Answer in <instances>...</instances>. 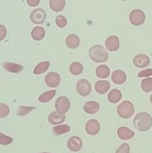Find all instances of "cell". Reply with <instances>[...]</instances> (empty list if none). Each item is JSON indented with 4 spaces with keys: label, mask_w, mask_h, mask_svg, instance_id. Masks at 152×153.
Returning a JSON list of instances; mask_svg holds the SVG:
<instances>
[{
    "label": "cell",
    "mask_w": 152,
    "mask_h": 153,
    "mask_svg": "<svg viewBox=\"0 0 152 153\" xmlns=\"http://www.w3.org/2000/svg\"><path fill=\"white\" fill-rule=\"evenodd\" d=\"M135 128L140 132L148 131L152 127V117L151 114L145 112L139 113L136 115L133 120Z\"/></svg>",
    "instance_id": "obj_1"
},
{
    "label": "cell",
    "mask_w": 152,
    "mask_h": 153,
    "mask_svg": "<svg viewBox=\"0 0 152 153\" xmlns=\"http://www.w3.org/2000/svg\"><path fill=\"white\" fill-rule=\"evenodd\" d=\"M88 55L90 59L96 63H103L108 61V53L104 47L100 45L92 46L88 51Z\"/></svg>",
    "instance_id": "obj_2"
},
{
    "label": "cell",
    "mask_w": 152,
    "mask_h": 153,
    "mask_svg": "<svg viewBox=\"0 0 152 153\" xmlns=\"http://www.w3.org/2000/svg\"><path fill=\"white\" fill-rule=\"evenodd\" d=\"M117 112L119 117H121L122 118H129L134 114V105L130 101L125 100L117 106Z\"/></svg>",
    "instance_id": "obj_3"
},
{
    "label": "cell",
    "mask_w": 152,
    "mask_h": 153,
    "mask_svg": "<svg viewBox=\"0 0 152 153\" xmlns=\"http://www.w3.org/2000/svg\"><path fill=\"white\" fill-rule=\"evenodd\" d=\"M129 20L134 26L142 25L145 21V15L141 9H134L129 14Z\"/></svg>",
    "instance_id": "obj_4"
},
{
    "label": "cell",
    "mask_w": 152,
    "mask_h": 153,
    "mask_svg": "<svg viewBox=\"0 0 152 153\" xmlns=\"http://www.w3.org/2000/svg\"><path fill=\"white\" fill-rule=\"evenodd\" d=\"M55 107H56V112H58L59 114H65L70 108V102L67 97L60 96L56 101Z\"/></svg>",
    "instance_id": "obj_5"
},
{
    "label": "cell",
    "mask_w": 152,
    "mask_h": 153,
    "mask_svg": "<svg viewBox=\"0 0 152 153\" xmlns=\"http://www.w3.org/2000/svg\"><path fill=\"white\" fill-rule=\"evenodd\" d=\"M76 90L80 96L86 97L90 94L92 90V86L87 79H82L79 80L76 85Z\"/></svg>",
    "instance_id": "obj_6"
},
{
    "label": "cell",
    "mask_w": 152,
    "mask_h": 153,
    "mask_svg": "<svg viewBox=\"0 0 152 153\" xmlns=\"http://www.w3.org/2000/svg\"><path fill=\"white\" fill-rule=\"evenodd\" d=\"M46 18V13L42 8H36L30 14V20L34 24H42Z\"/></svg>",
    "instance_id": "obj_7"
},
{
    "label": "cell",
    "mask_w": 152,
    "mask_h": 153,
    "mask_svg": "<svg viewBox=\"0 0 152 153\" xmlns=\"http://www.w3.org/2000/svg\"><path fill=\"white\" fill-rule=\"evenodd\" d=\"M60 75L56 72H50L45 77V82L47 85L51 88H56L60 84Z\"/></svg>",
    "instance_id": "obj_8"
},
{
    "label": "cell",
    "mask_w": 152,
    "mask_h": 153,
    "mask_svg": "<svg viewBox=\"0 0 152 153\" xmlns=\"http://www.w3.org/2000/svg\"><path fill=\"white\" fill-rule=\"evenodd\" d=\"M85 130L89 135H97L100 131V123L96 119H90L85 125Z\"/></svg>",
    "instance_id": "obj_9"
},
{
    "label": "cell",
    "mask_w": 152,
    "mask_h": 153,
    "mask_svg": "<svg viewBox=\"0 0 152 153\" xmlns=\"http://www.w3.org/2000/svg\"><path fill=\"white\" fill-rule=\"evenodd\" d=\"M67 146L71 152H79L82 149L83 146V143L80 137H79L77 136L71 137L67 142Z\"/></svg>",
    "instance_id": "obj_10"
},
{
    "label": "cell",
    "mask_w": 152,
    "mask_h": 153,
    "mask_svg": "<svg viewBox=\"0 0 152 153\" xmlns=\"http://www.w3.org/2000/svg\"><path fill=\"white\" fill-rule=\"evenodd\" d=\"M150 58L148 56L144 54L136 55L133 59V64L138 68H145L150 65Z\"/></svg>",
    "instance_id": "obj_11"
},
{
    "label": "cell",
    "mask_w": 152,
    "mask_h": 153,
    "mask_svg": "<svg viewBox=\"0 0 152 153\" xmlns=\"http://www.w3.org/2000/svg\"><path fill=\"white\" fill-rule=\"evenodd\" d=\"M106 48L109 51H116L118 50L120 44H119V39L117 36H110L108 37L105 42Z\"/></svg>",
    "instance_id": "obj_12"
},
{
    "label": "cell",
    "mask_w": 152,
    "mask_h": 153,
    "mask_svg": "<svg viewBox=\"0 0 152 153\" xmlns=\"http://www.w3.org/2000/svg\"><path fill=\"white\" fill-rule=\"evenodd\" d=\"M65 121V114H59L56 111L50 113L48 116V122L52 125H59L60 123H63Z\"/></svg>",
    "instance_id": "obj_13"
},
{
    "label": "cell",
    "mask_w": 152,
    "mask_h": 153,
    "mask_svg": "<svg viewBox=\"0 0 152 153\" xmlns=\"http://www.w3.org/2000/svg\"><path fill=\"white\" fill-rule=\"evenodd\" d=\"M117 136L122 140H128L132 138L135 136V132L127 127H120L117 129Z\"/></svg>",
    "instance_id": "obj_14"
},
{
    "label": "cell",
    "mask_w": 152,
    "mask_h": 153,
    "mask_svg": "<svg viewBox=\"0 0 152 153\" xmlns=\"http://www.w3.org/2000/svg\"><path fill=\"white\" fill-rule=\"evenodd\" d=\"M65 43L70 49H76L80 44V38L76 34H70L66 37Z\"/></svg>",
    "instance_id": "obj_15"
},
{
    "label": "cell",
    "mask_w": 152,
    "mask_h": 153,
    "mask_svg": "<svg viewBox=\"0 0 152 153\" xmlns=\"http://www.w3.org/2000/svg\"><path fill=\"white\" fill-rule=\"evenodd\" d=\"M127 79V75L123 71L117 70L112 74V80L116 85H122Z\"/></svg>",
    "instance_id": "obj_16"
},
{
    "label": "cell",
    "mask_w": 152,
    "mask_h": 153,
    "mask_svg": "<svg viewBox=\"0 0 152 153\" xmlns=\"http://www.w3.org/2000/svg\"><path fill=\"white\" fill-rule=\"evenodd\" d=\"M94 87H95L96 92L100 94H104L109 90L110 84L107 80H98L96 82Z\"/></svg>",
    "instance_id": "obj_17"
},
{
    "label": "cell",
    "mask_w": 152,
    "mask_h": 153,
    "mask_svg": "<svg viewBox=\"0 0 152 153\" xmlns=\"http://www.w3.org/2000/svg\"><path fill=\"white\" fill-rule=\"evenodd\" d=\"M99 103L96 101H88L84 105V110L88 114H95L99 110Z\"/></svg>",
    "instance_id": "obj_18"
},
{
    "label": "cell",
    "mask_w": 152,
    "mask_h": 153,
    "mask_svg": "<svg viewBox=\"0 0 152 153\" xmlns=\"http://www.w3.org/2000/svg\"><path fill=\"white\" fill-rule=\"evenodd\" d=\"M45 35H46V31L41 26L35 27L34 28L32 29V33H31L32 39L35 40V41H41V40H42Z\"/></svg>",
    "instance_id": "obj_19"
},
{
    "label": "cell",
    "mask_w": 152,
    "mask_h": 153,
    "mask_svg": "<svg viewBox=\"0 0 152 153\" xmlns=\"http://www.w3.org/2000/svg\"><path fill=\"white\" fill-rule=\"evenodd\" d=\"M95 73L97 77L100 79H106L110 75V69L105 65H100L96 68Z\"/></svg>",
    "instance_id": "obj_20"
},
{
    "label": "cell",
    "mask_w": 152,
    "mask_h": 153,
    "mask_svg": "<svg viewBox=\"0 0 152 153\" xmlns=\"http://www.w3.org/2000/svg\"><path fill=\"white\" fill-rule=\"evenodd\" d=\"M3 67L9 72L13 73H19L22 71H23V66L22 65L16 64L13 62H4L3 64Z\"/></svg>",
    "instance_id": "obj_21"
},
{
    "label": "cell",
    "mask_w": 152,
    "mask_h": 153,
    "mask_svg": "<svg viewBox=\"0 0 152 153\" xmlns=\"http://www.w3.org/2000/svg\"><path fill=\"white\" fill-rule=\"evenodd\" d=\"M122 92L120 90H118L117 89H113L108 94V100L109 101L110 103H117L122 100Z\"/></svg>",
    "instance_id": "obj_22"
},
{
    "label": "cell",
    "mask_w": 152,
    "mask_h": 153,
    "mask_svg": "<svg viewBox=\"0 0 152 153\" xmlns=\"http://www.w3.org/2000/svg\"><path fill=\"white\" fill-rule=\"evenodd\" d=\"M65 0H50V7L54 12H60L65 7Z\"/></svg>",
    "instance_id": "obj_23"
},
{
    "label": "cell",
    "mask_w": 152,
    "mask_h": 153,
    "mask_svg": "<svg viewBox=\"0 0 152 153\" xmlns=\"http://www.w3.org/2000/svg\"><path fill=\"white\" fill-rule=\"evenodd\" d=\"M84 71V67L83 65L80 62L78 61H74L73 63H71L70 65V72L72 75H79L81 74Z\"/></svg>",
    "instance_id": "obj_24"
},
{
    "label": "cell",
    "mask_w": 152,
    "mask_h": 153,
    "mask_svg": "<svg viewBox=\"0 0 152 153\" xmlns=\"http://www.w3.org/2000/svg\"><path fill=\"white\" fill-rule=\"evenodd\" d=\"M56 94V90H50V91H46V92L43 93L42 94H41L38 98V100L41 103H47L50 100L53 99L55 95Z\"/></svg>",
    "instance_id": "obj_25"
},
{
    "label": "cell",
    "mask_w": 152,
    "mask_h": 153,
    "mask_svg": "<svg viewBox=\"0 0 152 153\" xmlns=\"http://www.w3.org/2000/svg\"><path fill=\"white\" fill-rule=\"evenodd\" d=\"M50 67V62L49 61H42V62H40L39 64L37 65L34 69V71L33 73L35 75H40V74H42L48 70V68Z\"/></svg>",
    "instance_id": "obj_26"
},
{
    "label": "cell",
    "mask_w": 152,
    "mask_h": 153,
    "mask_svg": "<svg viewBox=\"0 0 152 153\" xmlns=\"http://www.w3.org/2000/svg\"><path fill=\"white\" fill-rule=\"evenodd\" d=\"M53 133L55 135H61V134H64L66 132H70V127L67 124H63V125H58L53 128Z\"/></svg>",
    "instance_id": "obj_27"
},
{
    "label": "cell",
    "mask_w": 152,
    "mask_h": 153,
    "mask_svg": "<svg viewBox=\"0 0 152 153\" xmlns=\"http://www.w3.org/2000/svg\"><path fill=\"white\" fill-rule=\"evenodd\" d=\"M141 86H142V89L144 92H151L152 90V78H145L142 79Z\"/></svg>",
    "instance_id": "obj_28"
},
{
    "label": "cell",
    "mask_w": 152,
    "mask_h": 153,
    "mask_svg": "<svg viewBox=\"0 0 152 153\" xmlns=\"http://www.w3.org/2000/svg\"><path fill=\"white\" fill-rule=\"evenodd\" d=\"M33 109H35V107H26V106H19L17 111V114L19 116H25L29 113H31Z\"/></svg>",
    "instance_id": "obj_29"
},
{
    "label": "cell",
    "mask_w": 152,
    "mask_h": 153,
    "mask_svg": "<svg viewBox=\"0 0 152 153\" xmlns=\"http://www.w3.org/2000/svg\"><path fill=\"white\" fill-rule=\"evenodd\" d=\"M13 137L0 132V145H4V146L9 145L13 143Z\"/></svg>",
    "instance_id": "obj_30"
},
{
    "label": "cell",
    "mask_w": 152,
    "mask_h": 153,
    "mask_svg": "<svg viewBox=\"0 0 152 153\" xmlns=\"http://www.w3.org/2000/svg\"><path fill=\"white\" fill-rule=\"evenodd\" d=\"M10 109L7 104L3 103H0V118L6 117L9 114Z\"/></svg>",
    "instance_id": "obj_31"
},
{
    "label": "cell",
    "mask_w": 152,
    "mask_h": 153,
    "mask_svg": "<svg viewBox=\"0 0 152 153\" xmlns=\"http://www.w3.org/2000/svg\"><path fill=\"white\" fill-rule=\"evenodd\" d=\"M56 25L59 27L63 28V27H65V26L67 25V19L65 18L64 16L59 15V16H57L56 18Z\"/></svg>",
    "instance_id": "obj_32"
},
{
    "label": "cell",
    "mask_w": 152,
    "mask_h": 153,
    "mask_svg": "<svg viewBox=\"0 0 152 153\" xmlns=\"http://www.w3.org/2000/svg\"><path fill=\"white\" fill-rule=\"evenodd\" d=\"M130 152V146L128 143L122 144L116 151V153H129Z\"/></svg>",
    "instance_id": "obj_33"
},
{
    "label": "cell",
    "mask_w": 152,
    "mask_h": 153,
    "mask_svg": "<svg viewBox=\"0 0 152 153\" xmlns=\"http://www.w3.org/2000/svg\"><path fill=\"white\" fill-rule=\"evenodd\" d=\"M150 75H152V69H146V70L142 71L138 73V77H140V78L148 77Z\"/></svg>",
    "instance_id": "obj_34"
},
{
    "label": "cell",
    "mask_w": 152,
    "mask_h": 153,
    "mask_svg": "<svg viewBox=\"0 0 152 153\" xmlns=\"http://www.w3.org/2000/svg\"><path fill=\"white\" fill-rule=\"evenodd\" d=\"M6 36H7V28H6V27L0 24V42L3 41L6 37Z\"/></svg>",
    "instance_id": "obj_35"
},
{
    "label": "cell",
    "mask_w": 152,
    "mask_h": 153,
    "mask_svg": "<svg viewBox=\"0 0 152 153\" xmlns=\"http://www.w3.org/2000/svg\"><path fill=\"white\" fill-rule=\"evenodd\" d=\"M27 3L31 7H36L37 5H39L40 0H27Z\"/></svg>",
    "instance_id": "obj_36"
},
{
    "label": "cell",
    "mask_w": 152,
    "mask_h": 153,
    "mask_svg": "<svg viewBox=\"0 0 152 153\" xmlns=\"http://www.w3.org/2000/svg\"><path fill=\"white\" fill-rule=\"evenodd\" d=\"M151 103H152V94L151 95Z\"/></svg>",
    "instance_id": "obj_37"
},
{
    "label": "cell",
    "mask_w": 152,
    "mask_h": 153,
    "mask_svg": "<svg viewBox=\"0 0 152 153\" xmlns=\"http://www.w3.org/2000/svg\"><path fill=\"white\" fill-rule=\"evenodd\" d=\"M42 153H50V152H42Z\"/></svg>",
    "instance_id": "obj_38"
},
{
    "label": "cell",
    "mask_w": 152,
    "mask_h": 153,
    "mask_svg": "<svg viewBox=\"0 0 152 153\" xmlns=\"http://www.w3.org/2000/svg\"><path fill=\"white\" fill-rule=\"evenodd\" d=\"M122 1H127V0H122Z\"/></svg>",
    "instance_id": "obj_39"
}]
</instances>
